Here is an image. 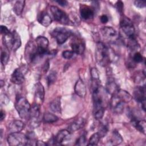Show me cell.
<instances>
[{
	"label": "cell",
	"instance_id": "7",
	"mask_svg": "<svg viewBox=\"0 0 146 146\" xmlns=\"http://www.w3.org/2000/svg\"><path fill=\"white\" fill-rule=\"evenodd\" d=\"M120 27L128 38L135 37V27L131 20L125 16H123L120 22Z\"/></svg>",
	"mask_w": 146,
	"mask_h": 146
},
{
	"label": "cell",
	"instance_id": "24",
	"mask_svg": "<svg viewBox=\"0 0 146 146\" xmlns=\"http://www.w3.org/2000/svg\"><path fill=\"white\" fill-rule=\"evenodd\" d=\"M85 124V121L84 120L83 118H80L78 120H77L76 121H75L74 123H72L69 127L68 130L70 132V133L74 132L80 128H82L84 125Z\"/></svg>",
	"mask_w": 146,
	"mask_h": 146
},
{
	"label": "cell",
	"instance_id": "16",
	"mask_svg": "<svg viewBox=\"0 0 146 146\" xmlns=\"http://www.w3.org/2000/svg\"><path fill=\"white\" fill-rule=\"evenodd\" d=\"M44 98V89L43 85L40 83L38 82L35 85L34 90V99L35 103L39 105H42L43 102Z\"/></svg>",
	"mask_w": 146,
	"mask_h": 146
},
{
	"label": "cell",
	"instance_id": "25",
	"mask_svg": "<svg viewBox=\"0 0 146 146\" xmlns=\"http://www.w3.org/2000/svg\"><path fill=\"white\" fill-rule=\"evenodd\" d=\"M123 139L121 135L119 133L118 131L115 130L113 131L111 139L110 140V144L112 145H117L122 143Z\"/></svg>",
	"mask_w": 146,
	"mask_h": 146
},
{
	"label": "cell",
	"instance_id": "28",
	"mask_svg": "<svg viewBox=\"0 0 146 146\" xmlns=\"http://www.w3.org/2000/svg\"><path fill=\"white\" fill-rule=\"evenodd\" d=\"M127 46L131 51H137L140 47L139 44H138L137 42L135 39V37L128 38Z\"/></svg>",
	"mask_w": 146,
	"mask_h": 146
},
{
	"label": "cell",
	"instance_id": "29",
	"mask_svg": "<svg viewBox=\"0 0 146 146\" xmlns=\"http://www.w3.org/2000/svg\"><path fill=\"white\" fill-rule=\"evenodd\" d=\"M25 5V1H17L13 7V11L17 15H20L24 9Z\"/></svg>",
	"mask_w": 146,
	"mask_h": 146
},
{
	"label": "cell",
	"instance_id": "47",
	"mask_svg": "<svg viewBox=\"0 0 146 146\" xmlns=\"http://www.w3.org/2000/svg\"><path fill=\"white\" fill-rule=\"evenodd\" d=\"M5 112L2 110H1V112H0V119H1V121H2L5 117Z\"/></svg>",
	"mask_w": 146,
	"mask_h": 146
},
{
	"label": "cell",
	"instance_id": "42",
	"mask_svg": "<svg viewBox=\"0 0 146 146\" xmlns=\"http://www.w3.org/2000/svg\"><path fill=\"white\" fill-rule=\"evenodd\" d=\"M134 5H135V6H136L137 7L139 8H143L145 7V2L142 1H135L134 2Z\"/></svg>",
	"mask_w": 146,
	"mask_h": 146
},
{
	"label": "cell",
	"instance_id": "31",
	"mask_svg": "<svg viewBox=\"0 0 146 146\" xmlns=\"http://www.w3.org/2000/svg\"><path fill=\"white\" fill-rule=\"evenodd\" d=\"M9 49L5 47V48L4 50H1V62L3 66H5L9 59Z\"/></svg>",
	"mask_w": 146,
	"mask_h": 146
},
{
	"label": "cell",
	"instance_id": "17",
	"mask_svg": "<svg viewBox=\"0 0 146 146\" xmlns=\"http://www.w3.org/2000/svg\"><path fill=\"white\" fill-rule=\"evenodd\" d=\"M95 10L90 6L82 5L80 7V14L81 17L84 20H88L94 17Z\"/></svg>",
	"mask_w": 146,
	"mask_h": 146
},
{
	"label": "cell",
	"instance_id": "2",
	"mask_svg": "<svg viewBox=\"0 0 146 146\" xmlns=\"http://www.w3.org/2000/svg\"><path fill=\"white\" fill-rule=\"evenodd\" d=\"M3 42L5 46L9 50L17 51L21 46V40L19 35L13 31L3 35Z\"/></svg>",
	"mask_w": 146,
	"mask_h": 146
},
{
	"label": "cell",
	"instance_id": "41",
	"mask_svg": "<svg viewBox=\"0 0 146 146\" xmlns=\"http://www.w3.org/2000/svg\"><path fill=\"white\" fill-rule=\"evenodd\" d=\"M74 52L72 51H70V50H66L63 51L62 52V56L66 59H71L73 55H74Z\"/></svg>",
	"mask_w": 146,
	"mask_h": 146
},
{
	"label": "cell",
	"instance_id": "36",
	"mask_svg": "<svg viewBox=\"0 0 146 146\" xmlns=\"http://www.w3.org/2000/svg\"><path fill=\"white\" fill-rule=\"evenodd\" d=\"M132 59L136 63L142 62V61L144 60L143 56L139 52H135V54H133V55L132 57Z\"/></svg>",
	"mask_w": 146,
	"mask_h": 146
},
{
	"label": "cell",
	"instance_id": "48",
	"mask_svg": "<svg viewBox=\"0 0 146 146\" xmlns=\"http://www.w3.org/2000/svg\"><path fill=\"white\" fill-rule=\"evenodd\" d=\"M36 145H47V144H46L45 143H44L43 141H39V140H38V141H36Z\"/></svg>",
	"mask_w": 146,
	"mask_h": 146
},
{
	"label": "cell",
	"instance_id": "12",
	"mask_svg": "<svg viewBox=\"0 0 146 146\" xmlns=\"http://www.w3.org/2000/svg\"><path fill=\"white\" fill-rule=\"evenodd\" d=\"M133 97L136 101L141 104V108L145 111V87L144 84L141 86H137L134 89Z\"/></svg>",
	"mask_w": 146,
	"mask_h": 146
},
{
	"label": "cell",
	"instance_id": "43",
	"mask_svg": "<svg viewBox=\"0 0 146 146\" xmlns=\"http://www.w3.org/2000/svg\"><path fill=\"white\" fill-rule=\"evenodd\" d=\"M0 29H1V33L3 35H6L10 32V30L7 28V27L5 26H3V25H1Z\"/></svg>",
	"mask_w": 146,
	"mask_h": 146
},
{
	"label": "cell",
	"instance_id": "9",
	"mask_svg": "<svg viewBox=\"0 0 146 146\" xmlns=\"http://www.w3.org/2000/svg\"><path fill=\"white\" fill-rule=\"evenodd\" d=\"M50 10L56 21L63 25H68L70 19L68 15L64 11L55 6H51Z\"/></svg>",
	"mask_w": 146,
	"mask_h": 146
},
{
	"label": "cell",
	"instance_id": "3",
	"mask_svg": "<svg viewBox=\"0 0 146 146\" xmlns=\"http://www.w3.org/2000/svg\"><path fill=\"white\" fill-rule=\"evenodd\" d=\"M15 107L20 117L22 119H29L31 106L28 100L24 97H19L17 99Z\"/></svg>",
	"mask_w": 146,
	"mask_h": 146
},
{
	"label": "cell",
	"instance_id": "39",
	"mask_svg": "<svg viewBox=\"0 0 146 146\" xmlns=\"http://www.w3.org/2000/svg\"><path fill=\"white\" fill-rule=\"evenodd\" d=\"M10 102L9 98L8 96L5 94H2L0 96V103L2 106H6L9 104Z\"/></svg>",
	"mask_w": 146,
	"mask_h": 146
},
{
	"label": "cell",
	"instance_id": "30",
	"mask_svg": "<svg viewBox=\"0 0 146 146\" xmlns=\"http://www.w3.org/2000/svg\"><path fill=\"white\" fill-rule=\"evenodd\" d=\"M43 120L45 123H52L56 122L58 120V117L56 115L51 113L46 112L43 115Z\"/></svg>",
	"mask_w": 146,
	"mask_h": 146
},
{
	"label": "cell",
	"instance_id": "23",
	"mask_svg": "<svg viewBox=\"0 0 146 146\" xmlns=\"http://www.w3.org/2000/svg\"><path fill=\"white\" fill-rule=\"evenodd\" d=\"M115 94H116V96L124 103H128L132 100V96L131 94L125 90L119 89Z\"/></svg>",
	"mask_w": 146,
	"mask_h": 146
},
{
	"label": "cell",
	"instance_id": "19",
	"mask_svg": "<svg viewBox=\"0 0 146 146\" xmlns=\"http://www.w3.org/2000/svg\"><path fill=\"white\" fill-rule=\"evenodd\" d=\"M108 74L109 75V76L108 78L107 82V84H106V90L108 94L112 95L113 94H115L116 92V91L119 88V87H118L117 84L114 81L113 78H112L110 72L108 73Z\"/></svg>",
	"mask_w": 146,
	"mask_h": 146
},
{
	"label": "cell",
	"instance_id": "5",
	"mask_svg": "<svg viewBox=\"0 0 146 146\" xmlns=\"http://www.w3.org/2000/svg\"><path fill=\"white\" fill-rule=\"evenodd\" d=\"M39 57L36 45L33 41H29L25 47V58L27 63H31Z\"/></svg>",
	"mask_w": 146,
	"mask_h": 146
},
{
	"label": "cell",
	"instance_id": "40",
	"mask_svg": "<svg viewBox=\"0 0 146 146\" xmlns=\"http://www.w3.org/2000/svg\"><path fill=\"white\" fill-rule=\"evenodd\" d=\"M87 144V139L86 136L84 135L80 136L76 140L75 144L76 145H86Z\"/></svg>",
	"mask_w": 146,
	"mask_h": 146
},
{
	"label": "cell",
	"instance_id": "38",
	"mask_svg": "<svg viewBox=\"0 0 146 146\" xmlns=\"http://www.w3.org/2000/svg\"><path fill=\"white\" fill-rule=\"evenodd\" d=\"M115 7L117 11V12L120 14L122 15L123 14L124 10V3L121 1H118L115 3Z\"/></svg>",
	"mask_w": 146,
	"mask_h": 146
},
{
	"label": "cell",
	"instance_id": "21",
	"mask_svg": "<svg viewBox=\"0 0 146 146\" xmlns=\"http://www.w3.org/2000/svg\"><path fill=\"white\" fill-rule=\"evenodd\" d=\"M38 20L39 22L43 25V26L47 27L51 25L52 22V19L50 15L48 14L47 12L44 11L40 13L38 16Z\"/></svg>",
	"mask_w": 146,
	"mask_h": 146
},
{
	"label": "cell",
	"instance_id": "26",
	"mask_svg": "<svg viewBox=\"0 0 146 146\" xmlns=\"http://www.w3.org/2000/svg\"><path fill=\"white\" fill-rule=\"evenodd\" d=\"M70 134V132L68 129H62L59 131L56 136L55 137L56 143H62L66 139H67Z\"/></svg>",
	"mask_w": 146,
	"mask_h": 146
},
{
	"label": "cell",
	"instance_id": "4",
	"mask_svg": "<svg viewBox=\"0 0 146 146\" xmlns=\"http://www.w3.org/2000/svg\"><path fill=\"white\" fill-rule=\"evenodd\" d=\"M72 32L70 30L64 27H56L53 30L51 35L55 38L59 44H63L71 35Z\"/></svg>",
	"mask_w": 146,
	"mask_h": 146
},
{
	"label": "cell",
	"instance_id": "11",
	"mask_svg": "<svg viewBox=\"0 0 146 146\" xmlns=\"http://www.w3.org/2000/svg\"><path fill=\"white\" fill-rule=\"evenodd\" d=\"M35 43L39 57L48 54V40L47 38L43 36H39L35 39Z\"/></svg>",
	"mask_w": 146,
	"mask_h": 146
},
{
	"label": "cell",
	"instance_id": "32",
	"mask_svg": "<svg viewBox=\"0 0 146 146\" xmlns=\"http://www.w3.org/2000/svg\"><path fill=\"white\" fill-rule=\"evenodd\" d=\"M108 128L107 125L105 123H102L99 125V129H98V133L99 134L100 138H102L107 135V133L108 132Z\"/></svg>",
	"mask_w": 146,
	"mask_h": 146
},
{
	"label": "cell",
	"instance_id": "22",
	"mask_svg": "<svg viewBox=\"0 0 146 146\" xmlns=\"http://www.w3.org/2000/svg\"><path fill=\"white\" fill-rule=\"evenodd\" d=\"M132 124L140 132L143 134H145V128H146V122L144 120H139L134 117H132L131 119Z\"/></svg>",
	"mask_w": 146,
	"mask_h": 146
},
{
	"label": "cell",
	"instance_id": "15",
	"mask_svg": "<svg viewBox=\"0 0 146 146\" xmlns=\"http://www.w3.org/2000/svg\"><path fill=\"white\" fill-rule=\"evenodd\" d=\"M100 31L103 36L108 41H115L118 38L117 31L112 27H103L101 29Z\"/></svg>",
	"mask_w": 146,
	"mask_h": 146
},
{
	"label": "cell",
	"instance_id": "34",
	"mask_svg": "<svg viewBox=\"0 0 146 146\" xmlns=\"http://www.w3.org/2000/svg\"><path fill=\"white\" fill-rule=\"evenodd\" d=\"M26 135L27 139V145H36V140L35 138V135L33 132H29Z\"/></svg>",
	"mask_w": 146,
	"mask_h": 146
},
{
	"label": "cell",
	"instance_id": "8",
	"mask_svg": "<svg viewBox=\"0 0 146 146\" xmlns=\"http://www.w3.org/2000/svg\"><path fill=\"white\" fill-rule=\"evenodd\" d=\"M40 105L34 103L31 107L29 114V125L31 128H37L40 124Z\"/></svg>",
	"mask_w": 146,
	"mask_h": 146
},
{
	"label": "cell",
	"instance_id": "46",
	"mask_svg": "<svg viewBox=\"0 0 146 146\" xmlns=\"http://www.w3.org/2000/svg\"><path fill=\"white\" fill-rule=\"evenodd\" d=\"M56 3H58L59 5L61 6H66L68 5V2L65 0H59V1H55Z\"/></svg>",
	"mask_w": 146,
	"mask_h": 146
},
{
	"label": "cell",
	"instance_id": "44",
	"mask_svg": "<svg viewBox=\"0 0 146 146\" xmlns=\"http://www.w3.org/2000/svg\"><path fill=\"white\" fill-rule=\"evenodd\" d=\"M49 67H50L49 59H47V60L45 62V63H44V65H43V72H44V73H46V72H47V71H48V69H49Z\"/></svg>",
	"mask_w": 146,
	"mask_h": 146
},
{
	"label": "cell",
	"instance_id": "27",
	"mask_svg": "<svg viewBox=\"0 0 146 146\" xmlns=\"http://www.w3.org/2000/svg\"><path fill=\"white\" fill-rule=\"evenodd\" d=\"M51 110L54 112H60L61 111V103L59 97L55 98L50 104Z\"/></svg>",
	"mask_w": 146,
	"mask_h": 146
},
{
	"label": "cell",
	"instance_id": "10",
	"mask_svg": "<svg viewBox=\"0 0 146 146\" xmlns=\"http://www.w3.org/2000/svg\"><path fill=\"white\" fill-rule=\"evenodd\" d=\"M26 66H22L16 68L11 76V81L15 84H21L25 81V75L27 71Z\"/></svg>",
	"mask_w": 146,
	"mask_h": 146
},
{
	"label": "cell",
	"instance_id": "35",
	"mask_svg": "<svg viewBox=\"0 0 146 146\" xmlns=\"http://www.w3.org/2000/svg\"><path fill=\"white\" fill-rule=\"evenodd\" d=\"M57 78V74L56 72L54 71H52L50 72L49 75L47 76V84L48 86H51L53 83H55V82Z\"/></svg>",
	"mask_w": 146,
	"mask_h": 146
},
{
	"label": "cell",
	"instance_id": "1",
	"mask_svg": "<svg viewBox=\"0 0 146 146\" xmlns=\"http://www.w3.org/2000/svg\"><path fill=\"white\" fill-rule=\"evenodd\" d=\"M95 58L97 63L103 67L107 66L111 62L109 50L103 42H99L97 43Z\"/></svg>",
	"mask_w": 146,
	"mask_h": 146
},
{
	"label": "cell",
	"instance_id": "6",
	"mask_svg": "<svg viewBox=\"0 0 146 146\" xmlns=\"http://www.w3.org/2000/svg\"><path fill=\"white\" fill-rule=\"evenodd\" d=\"M7 142L11 146L27 145V139L26 135L20 132L11 133L7 137Z\"/></svg>",
	"mask_w": 146,
	"mask_h": 146
},
{
	"label": "cell",
	"instance_id": "13",
	"mask_svg": "<svg viewBox=\"0 0 146 146\" xmlns=\"http://www.w3.org/2000/svg\"><path fill=\"white\" fill-rule=\"evenodd\" d=\"M71 47L74 53L81 55L85 50V43L80 38L75 36L71 40Z\"/></svg>",
	"mask_w": 146,
	"mask_h": 146
},
{
	"label": "cell",
	"instance_id": "14",
	"mask_svg": "<svg viewBox=\"0 0 146 146\" xmlns=\"http://www.w3.org/2000/svg\"><path fill=\"white\" fill-rule=\"evenodd\" d=\"M124 104L123 102L117 96L116 94H113L112 95L110 105L112 111L113 113L116 114H121L124 110Z\"/></svg>",
	"mask_w": 146,
	"mask_h": 146
},
{
	"label": "cell",
	"instance_id": "18",
	"mask_svg": "<svg viewBox=\"0 0 146 146\" xmlns=\"http://www.w3.org/2000/svg\"><path fill=\"white\" fill-rule=\"evenodd\" d=\"M25 127V125L23 121L19 120H14L12 121L8 127L10 133H17L22 131Z\"/></svg>",
	"mask_w": 146,
	"mask_h": 146
},
{
	"label": "cell",
	"instance_id": "37",
	"mask_svg": "<svg viewBox=\"0 0 146 146\" xmlns=\"http://www.w3.org/2000/svg\"><path fill=\"white\" fill-rule=\"evenodd\" d=\"M91 80H99V71L96 68L93 67L91 69Z\"/></svg>",
	"mask_w": 146,
	"mask_h": 146
},
{
	"label": "cell",
	"instance_id": "20",
	"mask_svg": "<svg viewBox=\"0 0 146 146\" xmlns=\"http://www.w3.org/2000/svg\"><path fill=\"white\" fill-rule=\"evenodd\" d=\"M74 91L75 94L79 97H85L86 95V87L85 84L82 79H79L76 81L74 87Z\"/></svg>",
	"mask_w": 146,
	"mask_h": 146
},
{
	"label": "cell",
	"instance_id": "33",
	"mask_svg": "<svg viewBox=\"0 0 146 146\" xmlns=\"http://www.w3.org/2000/svg\"><path fill=\"white\" fill-rule=\"evenodd\" d=\"M100 137L99 136L98 132L94 133L90 138L88 141V145H98L99 140L100 139Z\"/></svg>",
	"mask_w": 146,
	"mask_h": 146
},
{
	"label": "cell",
	"instance_id": "45",
	"mask_svg": "<svg viewBox=\"0 0 146 146\" xmlns=\"http://www.w3.org/2000/svg\"><path fill=\"white\" fill-rule=\"evenodd\" d=\"M100 21L102 23H106L108 21V18L106 15H102L100 17Z\"/></svg>",
	"mask_w": 146,
	"mask_h": 146
}]
</instances>
